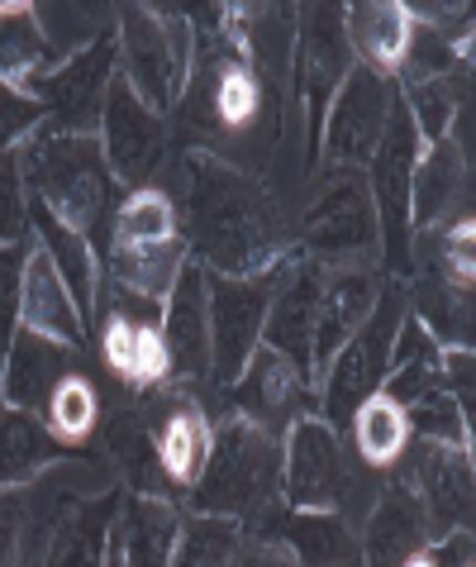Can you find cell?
<instances>
[{"instance_id": "cell-32", "label": "cell", "mask_w": 476, "mask_h": 567, "mask_svg": "<svg viewBox=\"0 0 476 567\" xmlns=\"http://www.w3.org/2000/svg\"><path fill=\"white\" fill-rule=\"evenodd\" d=\"M210 105H215V115L225 130H248L252 120H258V110H262V86H258V76H252L248 62H234L225 58L215 68V91H210Z\"/></svg>"}, {"instance_id": "cell-19", "label": "cell", "mask_w": 476, "mask_h": 567, "mask_svg": "<svg viewBox=\"0 0 476 567\" xmlns=\"http://www.w3.org/2000/svg\"><path fill=\"white\" fill-rule=\"evenodd\" d=\"M415 477H420L424 515H438L448 529L463 515H472V458H467V444H434V439H424V449L415 458Z\"/></svg>"}, {"instance_id": "cell-36", "label": "cell", "mask_w": 476, "mask_h": 567, "mask_svg": "<svg viewBox=\"0 0 476 567\" xmlns=\"http://www.w3.org/2000/svg\"><path fill=\"white\" fill-rule=\"evenodd\" d=\"M95 424V391L86 377H62L48 396V430L58 439H86Z\"/></svg>"}, {"instance_id": "cell-20", "label": "cell", "mask_w": 476, "mask_h": 567, "mask_svg": "<svg viewBox=\"0 0 476 567\" xmlns=\"http://www.w3.org/2000/svg\"><path fill=\"white\" fill-rule=\"evenodd\" d=\"M348 14H353V20H348V34H353L348 49L362 53V68H372L381 76H386L391 68H401L405 49H410V34H415L410 10L395 6V0H368V6H353Z\"/></svg>"}, {"instance_id": "cell-3", "label": "cell", "mask_w": 476, "mask_h": 567, "mask_svg": "<svg viewBox=\"0 0 476 567\" xmlns=\"http://www.w3.org/2000/svg\"><path fill=\"white\" fill-rule=\"evenodd\" d=\"M277 463L281 453L258 420L248 415L229 420L225 434L210 439V453H205V467L196 477V506L210 515H244V519L267 515L281 482Z\"/></svg>"}, {"instance_id": "cell-21", "label": "cell", "mask_w": 476, "mask_h": 567, "mask_svg": "<svg viewBox=\"0 0 476 567\" xmlns=\"http://www.w3.org/2000/svg\"><path fill=\"white\" fill-rule=\"evenodd\" d=\"M424 548V501L415 486L391 482L386 496L372 511V529H368V554L376 563H410Z\"/></svg>"}, {"instance_id": "cell-5", "label": "cell", "mask_w": 476, "mask_h": 567, "mask_svg": "<svg viewBox=\"0 0 476 567\" xmlns=\"http://www.w3.org/2000/svg\"><path fill=\"white\" fill-rule=\"evenodd\" d=\"M420 163V134L405 105L391 110V124L372 153V192H376V225L386 234L391 272H410V186H415Z\"/></svg>"}, {"instance_id": "cell-14", "label": "cell", "mask_w": 476, "mask_h": 567, "mask_svg": "<svg viewBox=\"0 0 476 567\" xmlns=\"http://www.w3.org/2000/svg\"><path fill=\"white\" fill-rule=\"evenodd\" d=\"M105 362L110 372H120L130 386H157L172 372V353L167 339L157 329L153 315H134V310H115L105 324Z\"/></svg>"}, {"instance_id": "cell-4", "label": "cell", "mask_w": 476, "mask_h": 567, "mask_svg": "<svg viewBox=\"0 0 476 567\" xmlns=\"http://www.w3.org/2000/svg\"><path fill=\"white\" fill-rule=\"evenodd\" d=\"M210 301V368L219 382H238L248 368V358L262 343L267 306H272V277L252 272V277H215L205 287Z\"/></svg>"}, {"instance_id": "cell-16", "label": "cell", "mask_w": 476, "mask_h": 567, "mask_svg": "<svg viewBox=\"0 0 476 567\" xmlns=\"http://www.w3.org/2000/svg\"><path fill=\"white\" fill-rule=\"evenodd\" d=\"M314 306H320V272L300 267V272L286 277L281 291H272L267 324H262L267 349L286 353L306 377H310V343H314Z\"/></svg>"}, {"instance_id": "cell-28", "label": "cell", "mask_w": 476, "mask_h": 567, "mask_svg": "<svg viewBox=\"0 0 476 567\" xmlns=\"http://www.w3.org/2000/svg\"><path fill=\"white\" fill-rule=\"evenodd\" d=\"M29 6H6L0 10V86H10L14 96H34V72L43 68V39L39 20H29Z\"/></svg>"}, {"instance_id": "cell-24", "label": "cell", "mask_w": 476, "mask_h": 567, "mask_svg": "<svg viewBox=\"0 0 476 567\" xmlns=\"http://www.w3.org/2000/svg\"><path fill=\"white\" fill-rule=\"evenodd\" d=\"M177 515H172L167 501L157 496H138L134 511L124 515V529L120 539L110 544V558L120 563H167L172 554H177Z\"/></svg>"}, {"instance_id": "cell-1", "label": "cell", "mask_w": 476, "mask_h": 567, "mask_svg": "<svg viewBox=\"0 0 476 567\" xmlns=\"http://www.w3.org/2000/svg\"><path fill=\"white\" fill-rule=\"evenodd\" d=\"M186 215L205 262L219 267V277H252L277 254L272 196L205 148L186 157Z\"/></svg>"}, {"instance_id": "cell-33", "label": "cell", "mask_w": 476, "mask_h": 567, "mask_svg": "<svg viewBox=\"0 0 476 567\" xmlns=\"http://www.w3.org/2000/svg\"><path fill=\"white\" fill-rule=\"evenodd\" d=\"M286 534H291V548L306 563H343V558H353V539H348V529L329 511L296 515Z\"/></svg>"}, {"instance_id": "cell-23", "label": "cell", "mask_w": 476, "mask_h": 567, "mask_svg": "<svg viewBox=\"0 0 476 567\" xmlns=\"http://www.w3.org/2000/svg\"><path fill=\"white\" fill-rule=\"evenodd\" d=\"M105 86H110V43H95L82 58L62 62L53 76L34 82V96H48L68 120L86 124L91 105H95V96H105Z\"/></svg>"}, {"instance_id": "cell-11", "label": "cell", "mask_w": 476, "mask_h": 567, "mask_svg": "<svg viewBox=\"0 0 476 567\" xmlns=\"http://www.w3.org/2000/svg\"><path fill=\"white\" fill-rule=\"evenodd\" d=\"M14 310H20V324L34 329V334L43 339H58V343H82V310H76L68 281H62V272L53 267V258L43 254H29L24 267H20V301H14Z\"/></svg>"}, {"instance_id": "cell-40", "label": "cell", "mask_w": 476, "mask_h": 567, "mask_svg": "<svg viewBox=\"0 0 476 567\" xmlns=\"http://www.w3.org/2000/svg\"><path fill=\"white\" fill-rule=\"evenodd\" d=\"M14 267H24V262H14V254H6L0 248V339H6V329H10V301H20V272Z\"/></svg>"}, {"instance_id": "cell-43", "label": "cell", "mask_w": 476, "mask_h": 567, "mask_svg": "<svg viewBox=\"0 0 476 567\" xmlns=\"http://www.w3.org/2000/svg\"><path fill=\"white\" fill-rule=\"evenodd\" d=\"M14 554V506H0V563Z\"/></svg>"}, {"instance_id": "cell-22", "label": "cell", "mask_w": 476, "mask_h": 567, "mask_svg": "<svg viewBox=\"0 0 476 567\" xmlns=\"http://www.w3.org/2000/svg\"><path fill=\"white\" fill-rule=\"evenodd\" d=\"M62 349L68 343L43 339L34 329H24L20 339L10 343V362H6V401L14 411H34L39 401L53 396V386L62 382Z\"/></svg>"}, {"instance_id": "cell-17", "label": "cell", "mask_w": 476, "mask_h": 567, "mask_svg": "<svg viewBox=\"0 0 476 567\" xmlns=\"http://www.w3.org/2000/svg\"><path fill=\"white\" fill-rule=\"evenodd\" d=\"M306 382L310 377L300 372L291 358L267 349V343H258V353L248 358L244 377H238V405H244L248 420H262V430H272V424H281L286 415L296 411L300 386Z\"/></svg>"}, {"instance_id": "cell-34", "label": "cell", "mask_w": 476, "mask_h": 567, "mask_svg": "<svg viewBox=\"0 0 476 567\" xmlns=\"http://www.w3.org/2000/svg\"><path fill=\"white\" fill-rule=\"evenodd\" d=\"M110 449H115V458L124 467V477H134L143 492L157 482V444H153V430L143 415H120L110 424Z\"/></svg>"}, {"instance_id": "cell-42", "label": "cell", "mask_w": 476, "mask_h": 567, "mask_svg": "<svg viewBox=\"0 0 476 567\" xmlns=\"http://www.w3.org/2000/svg\"><path fill=\"white\" fill-rule=\"evenodd\" d=\"M472 563V539H467V534H457V539H448V544H443V548H434V554H424V548H420V554L415 558H410V563Z\"/></svg>"}, {"instance_id": "cell-38", "label": "cell", "mask_w": 476, "mask_h": 567, "mask_svg": "<svg viewBox=\"0 0 476 567\" xmlns=\"http://www.w3.org/2000/svg\"><path fill=\"white\" fill-rule=\"evenodd\" d=\"M415 115L424 124L428 144L443 138L448 120L457 115V82H453V76H428V82H415Z\"/></svg>"}, {"instance_id": "cell-12", "label": "cell", "mask_w": 476, "mask_h": 567, "mask_svg": "<svg viewBox=\"0 0 476 567\" xmlns=\"http://www.w3.org/2000/svg\"><path fill=\"white\" fill-rule=\"evenodd\" d=\"M376 239V210L358 177L333 182L306 215V244L320 254H358Z\"/></svg>"}, {"instance_id": "cell-39", "label": "cell", "mask_w": 476, "mask_h": 567, "mask_svg": "<svg viewBox=\"0 0 476 567\" xmlns=\"http://www.w3.org/2000/svg\"><path fill=\"white\" fill-rule=\"evenodd\" d=\"M24 229V200H20V153H0V244Z\"/></svg>"}, {"instance_id": "cell-25", "label": "cell", "mask_w": 476, "mask_h": 567, "mask_svg": "<svg viewBox=\"0 0 476 567\" xmlns=\"http://www.w3.org/2000/svg\"><path fill=\"white\" fill-rule=\"evenodd\" d=\"M457 186H463V157L448 138H434L428 153L415 163V186H410V225L428 229L443 210L457 206Z\"/></svg>"}, {"instance_id": "cell-6", "label": "cell", "mask_w": 476, "mask_h": 567, "mask_svg": "<svg viewBox=\"0 0 476 567\" xmlns=\"http://www.w3.org/2000/svg\"><path fill=\"white\" fill-rule=\"evenodd\" d=\"M401 329V306L395 296H381V301L368 310L348 343L329 358V386H324V405L329 420H348L358 411V401H368L372 391H381L391 368V339Z\"/></svg>"}, {"instance_id": "cell-9", "label": "cell", "mask_w": 476, "mask_h": 567, "mask_svg": "<svg viewBox=\"0 0 476 567\" xmlns=\"http://www.w3.org/2000/svg\"><path fill=\"white\" fill-rule=\"evenodd\" d=\"M124 58H130V72L124 82L138 91V101L148 110H163L177 101L182 76H186V24H167L153 20L148 10L130 6L124 10Z\"/></svg>"}, {"instance_id": "cell-8", "label": "cell", "mask_w": 476, "mask_h": 567, "mask_svg": "<svg viewBox=\"0 0 476 567\" xmlns=\"http://www.w3.org/2000/svg\"><path fill=\"white\" fill-rule=\"evenodd\" d=\"M101 148H105V163L115 167V177L124 186L143 192V182L157 172L163 163V148H167V134H163V120L157 110H148L138 101V91L124 82V76H110L105 86V105H101Z\"/></svg>"}, {"instance_id": "cell-31", "label": "cell", "mask_w": 476, "mask_h": 567, "mask_svg": "<svg viewBox=\"0 0 476 567\" xmlns=\"http://www.w3.org/2000/svg\"><path fill=\"white\" fill-rule=\"evenodd\" d=\"M172 239H177V210H172V200L163 192L143 186V192H134L115 215V234H110L115 248H110V254H120V248L172 244Z\"/></svg>"}, {"instance_id": "cell-35", "label": "cell", "mask_w": 476, "mask_h": 567, "mask_svg": "<svg viewBox=\"0 0 476 567\" xmlns=\"http://www.w3.org/2000/svg\"><path fill=\"white\" fill-rule=\"evenodd\" d=\"M238 525H234V515H196L190 525L177 534V554L186 563H229L238 554Z\"/></svg>"}, {"instance_id": "cell-10", "label": "cell", "mask_w": 476, "mask_h": 567, "mask_svg": "<svg viewBox=\"0 0 476 567\" xmlns=\"http://www.w3.org/2000/svg\"><path fill=\"white\" fill-rule=\"evenodd\" d=\"M286 496L296 511H339L348 463L339 434L324 420H296L291 444H286Z\"/></svg>"}, {"instance_id": "cell-26", "label": "cell", "mask_w": 476, "mask_h": 567, "mask_svg": "<svg viewBox=\"0 0 476 567\" xmlns=\"http://www.w3.org/2000/svg\"><path fill=\"white\" fill-rule=\"evenodd\" d=\"M157 467H163L167 482L177 486H190L200 477L205 467V453H210V424H205V415L196 411V405H177L163 430H157Z\"/></svg>"}, {"instance_id": "cell-41", "label": "cell", "mask_w": 476, "mask_h": 567, "mask_svg": "<svg viewBox=\"0 0 476 567\" xmlns=\"http://www.w3.org/2000/svg\"><path fill=\"white\" fill-rule=\"evenodd\" d=\"M448 262L463 267V281H472V219H463V229L448 234Z\"/></svg>"}, {"instance_id": "cell-29", "label": "cell", "mask_w": 476, "mask_h": 567, "mask_svg": "<svg viewBox=\"0 0 476 567\" xmlns=\"http://www.w3.org/2000/svg\"><path fill=\"white\" fill-rule=\"evenodd\" d=\"M58 458V434L48 424L29 420L24 411L0 415V486L29 482Z\"/></svg>"}, {"instance_id": "cell-7", "label": "cell", "mask_w": 476, "mask_h": 567, "mask_svg": "<svg viewBox=\"0 0 476 567\" xmlns=\"http://www.w3.org/2000/svg\"><path fill=\"white\" fill-rule=\"evenodd\" d=\"M391 110H395L391 82L381 72L353 62L348 76L339 82V91H333L329 115L320 120L324 124V153L333 163H372L381 134H386V124H391Z\"/></svg>"}, {"instance_id": "cell-27", "label": "cell", "mask_w": 476, "mask_h": 567, "mask_svg": "<svg viewBox=\"0 0 476 567\" xmlns=\"http://www.w3.org/2000/svg\"><path fill=\"white\" fill-rule=\"evenodd\" d=\"M34 219H39V234H43V244H48L43 254L53 258V267L62 272V281H68L76 310H82V320H86L91 301H95V262H91L86 234L72 229V225H62V219L48 210V206H39V200H34Z\"/></svg>"}, {"instance_id": "cell-15", "label": "cell", "mask_w": 476, "mask_h": 567, "mask_svg": "<svg viewBox=\"0 0 476 567\" xmlns=\"http://www.w3.org/2000/svg\"><path fill=\"white\" fill-rule=\"evenodd\" d=\"M348 68H353V49H348L343 20H333V10H310L306 34H300V82H306L314 130H320V110L339 91Z\"/></svg>"}, {"instance_id": "cell-37", "label": "cell", "mask_w": 476, "mask_h": 567, "mask_svg": "<svg viewBox=\"0 0 476 567\" xmlns=\"http://www.w3.org/2000/svg\"><path fill=\"white\" fill-rule=\"evenodd\" d=\"M410 430H420V439H434V444H467V420L457 411V401H448L443 391H424L420 401L405 405Z\"/></svg>"}, {"instance_id": "cell-30", "label": "cell", "mask_w": 476, "mask_h": 567, "mask_svg": "<svg viewBox=\"0 0 476 567\" xmlns=\"http://www.w3.org/2000/svg\"><path fill=\"white\" fill-rule=\"evenodd\" d=\"M353 434H358V449L368 463H395L410 439V420H405V405L391 401L386 391H372L368 401H358L353 411Z\"/></svg>"}, {"instance_id": "cell-18", "label": "cell", "mask_w": 476, "mask_h": 567, "mask_svg": "<svg viewBox=\"0 0 476 567\" xmlns=\"http://www.w3.org/2000/svg\"><path fill=\"white\" fill-rule=\"evenodd\" d=\"M376 306V287L368 272H339L320 287V306H314V343L310 358L314 368H329V358L343 349L348 334L368 320V310Z\"/></svg>"}, {"instance_id": "cell-13", "label": "cell", "mask_w": 476, "mask_h": 567, "mask_svg": "<svg viewBox=\"0 0 476 567\" xmlns=\"http://www.w3.org/2000/svg\"><path fill=\"white\" fill-rule=\"evenodd\" d=\"M172 368L182 372H205L210 368V301H205V272L186 262L167 291V324H163Z\"/></svg>"}, {"instance_id": "cell-2", "label": "cell", "mask_w": 476, "mask_h": 567, "mask_svg": "<svg viewBox=\"0 0 476 567\" xmlns=\"http://www.w3.org/2000/svg\"><path fill=\"white\" fill-rule=\"evenodd\" d=\"M20 163L39 192V206L53 210L62 225L86 234L101 219L110 196V163H105L101 138H91L86 130L29 134Z\"/></svg>"}]
</instances>
